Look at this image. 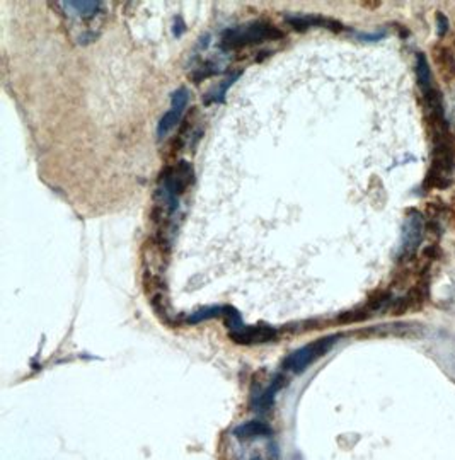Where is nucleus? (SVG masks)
I'll return each instance as SVG.
<instances>
[{"mask_svg":"<svg viewBox=\"0 0 455 460\" xmlns=\"http://www.w3.org/2000/svg\"><path fill=\"white\" fill-rule=\"evenodd\" d=\"M226 311H228V305H224V307H219V305L207 307V309H201V311H196V313L192 314L186 319V323L188 324H200L203 321H210L213 317H224Z\"/></svg>","mask_w":455,"mask_h":460,"instance_id":"nucleus-12","label":"nucleus"},{"mask_svg":"<svg viewBox=\"0 0 455 460\" xmlns=\"http://www.w3.org/2000/svg\"><path fill=\"white\" fill-rule=\"evenodd\" d=\"M251 460H261L260 457H253Z\"/></svg>","mask_w":455,"mask_h":460,"instance_id":"nucleus-14","label":"nucleus"},{"mask_svg":"<svg viewBox=\"0 0 455 460\" xmlns=\"http://www.w3.org/2000/svg\"><path fill=\"white\" fill-rule=\"evenodd\" d=\"M188 101H190V93L188 89L181 87L178 91L173 93L171 96V108L165 115L161 118L159 125H157V138L163 140L169 133L173 132L176 127H178L181 118L184 115V110L188 106Z\"/></svg>","mask_w":455,"mask_h":460,"instance_id":"nucleus-5","label":"nucleus"},{"mask_svg":"<svg viewBox=\"0 0 455 460\" xmlns=\"http://www.w3.org/2000/svg\"><path fill=\"white\" fill-rule=\"evenodd\" d=\"M424 218L420 212L413 210L405 220L403 226V239H401V258H411L423 243L424 237Z\"/></svg>","mask_w":455,"mask_h":460,"instance_id":"nucleus-4","label":"nucleus"},{"mask_svg":"<svg viewBox=\"0 0 455 460\" xmlns=\"http://www.w3.org/2000/svg\"><path fill=\"white\" fill-rule=\"evenodd\" d=\"M287 384V378L283 377L281 374H278L275 377L272 378L270 385L266 389H263L260 394L256 395L251 402V408L254 411L266 412L270 411L277 401V395Z\"/></svg>","mask_w":455,"mask_h":460,"instance_id":"nucleus-7","label":"nucleus"},{"mask_svg":"<svg viewBox=\"0 0 455 460\" xmlns=\"http://www.w3.org/2000/svg\"><path fill=\"white\" fill-rule=\"evenodd\" d=\"M57 7H62L67 16L89 19L98 14L103 4L101 2H58Z\"/></svg>","mask_w":455,"mask_h":460,"instance_id":"nucleus-10","label":"nucleus"},{"mask_svg":"<svg viewBox=\"0 0 455 460\" xmlns=\"http://www.w3.org/2000/svg\"><path fill=\"white\" fill-rule=\"evenodd\" d=\"M232 435L237 440H254V438H268L273 435V429L270 425H266L264 421L260 420H253V421H245L243 425L234 428Z\"/></svg>","mask_w":455,"mask_h":460,"instance_id":"nucleus-8","label":"nucleus"},{"mask_svg":"<svg viewBox=\"0 0 455 460\" xmlns=\"http://www.w3.org/2000/svg\"><path fill=\"white\" fill-rule=\"evenodd\" d=\"M435 60H437V64L440 66L442 75H443L445 79H454V53H452V51H451L449 49H443V47H440V49H435Z\"/></svg>","mask_w":455,"mask_h":460,"instance_id":"nucleus-11","label":"nucleus"},{"mask_svg":"<svg viewBox=\"0 0 455 460\" xmlns=\"http://www.w3.org/2000/svg\"><path fill=\"white\" fill-rule=\"evenodd\" d=\"M338 336H326L319 338L316 341H312L309 345L299 348L297 351H293L292 355H289L283 362V370L290 372V374H302L309 368L310 365L317 362L319 358H323L327 355V351L336 343Z\"/></svg>","mask_w":455,"mask_h":460,"instance_id":"nucleus-3","label":"nucleus"},{"mask_svg":"<svg viewBox=\"0 0 455 460\" xmlns=\"http://www.w3.org/2000/svg\"><path fill=\"white\" fill-rule=\"evenodd\" d=\"M287 21L292 24L295 30H299V31H306L308 28H327V30H333V31H342L343 30L342 22L333 21V19H326V17H287Z\"/></svg>","mask_w":455,"mask_h":460,"instance_id":"nucleus-9","label":"nucleus"},{"mask_svg":"<svg viewBox=\"0 0 455 460\" xmlns=\"http://www.w3.org/2000/svg\"><path fill=\"white\" fill-rule=\"evenodd\" d=\"M283 38V31L278 30L275 24L264 22V21H254L241 24L236 28H228L222 33L220 47L222 49H241L253 47V45H261L266 41H277Z\"/></svg>","mask_w":455,"mask_h":460,"instance_id":"nucleus-2","label":"nucleus"},{"mask_svg":"<svg viewBox=\"0 0 455 460\" xmlns=\"http://www.w3.org/2000/svg\"><path fill=\"white\" fill-rule=\"evenodd\" d=\"M278 331L272 326H239L237 329L228 331V338L237 345H263L277 340Z\"/></svg>","mask_w":455,"mask_h":460,"instance_id":"nucleus-6","label":"nucleus"},{"mask_svg":"<svg viewBox=\"0 0 455 460\" xmlns=\"http://www.w3.org/2000/svg\"><path fill=\"white\" fill-rule=\"evenodd\" d=\"M432 161L423 186L428 190H445L452 184L455 172V140L451 130L430 137Z\"/></svg>","mask_w":455,"mask_h":460,"instance_id":"nucleus-1","label":"nucleus"},{"mask_svg":"<svg viewBox=\"0 0 455 460\" xmlns=\"http://www.w3.org/2000/svg\"><path fill=\"white\" fill-rule=\"evenodd\" d=\"M239 77H241V72H236L234 75H230L228 79H226V83L220 84L215 91H211L210 96L207 99V104H210V102H222L226 99V93H228V87L236 83V79H239Z\"/></svg>","mask_w":455,"mask_h":460,"instance_id":"nucleus-13","label":"nucleus"}]
</instances>
